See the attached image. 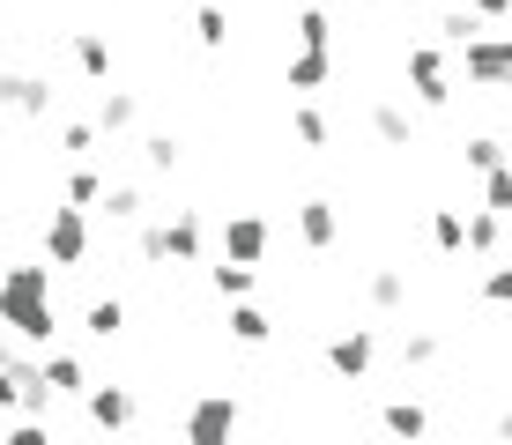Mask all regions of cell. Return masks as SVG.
I'll use <instances>...</instances> for the list:
<instances>
[{"label":"cell","mask_w":512,"mask_h":445,"mask_svg":"<svg viewBox=\"0 0 512 445\" xmlns=\"http://www.w3.org/2000/svg\"><path fill=\"white\" fill-rule=\"evenodd\" d=\"M0 327L15 334L23 349H52V334H60V305H52V267L23 260L0 275Z\"/></svg>","instance_id":"1"},{"label":"cell","mask_w":512,"mask_h":445,"mask_svg":"<svg viewBox=\"0 0 512 445\" xmlns=\"http://www.w3.org/2000/svg\"><path fill=\"white\" fill-rule=\"evenodd\" d=\"M201 245H208V223L193 216V208H179L171 223H149V230H141V260H149V267H164V260L193 267V260H201Z\"/></svg>","instance_id":"2"},{"label":"cell","mask_w":512,"mask_h":445,"mask_svg":"<svg viewBox=\"0 0 512 445\" xmlns=\"http://www.w3.org/2000/svg\"><path fill=\"white\" fill-rule=\"evenodd\" d=\"M238 423H245L238 394H201V401L186 408V445H231Z\"/></svg>","instance_id":"3"},{"label":"cell","mask_w":512,"mask_h":445,"mask_svg":"<svg viewBox=\"0 0 512 445\" xmlns=\"http://www.w3.org/2000/svg\"><path fill=\"white\" fill-rule=\"evenodd\" d=\"M461 67L475 89H512V30H483L475 45H461Z\"/></svg>","instance_id":"4"},{"label":"cell","mask_w":512,"mask_h":445,"mask_svg":"<svg viewBox=\"0 0 512 445\" xmlns=\"http://www.w3.org/2000/svg\"><path fill=\"white\" fill-rule=\"evenodd\" d=\"M45 260L52 267H82L90 260V208H52L45 216Z\"/></svg>","instance_id":"5"},{"label":"cell","mask_w":512,"mask_h":445,"mask_svg":"<svg viewBox=\"0 0 512 445\" xmlns=\"http://www.w3.org/2000/svg\"><path fill=\"white\" fill-rule=\"evenodd\" d=\"M409 89H416L423 112H446V104H453V75H446V52H438V45L409 52Z\"/></svg>","instance_id":"6"},{"label":"cell","mask_w":512,"mask_h":445,"mask_svg":"<svg viewBox=\"0 0 512 445\" xmlns=\"http://www.w3.org/2000/svg\"><path fill=\"white\" fill-rule=\"evenodd\" d=\"M223 260H238V267H260V260H268V216H253V208L223 216Z\"/></svg>","instance_id":"7"},{"label":"cell","mask_w":512,"mask_h":445,"mask_svg":"<svg viewBox=\"0 0 512 445\" xmlns=\"http://www.w3.org/2000/svg\"><path fill=\"white\" fill-rule=\"evenodd\" d=\"M372 356H379L372 327H349V334H334V342H327V364H334V379H364V371H372Z\"/></svg>","instance_id":"8"},{"label":"cell","mask_w":512,"mask_h":445,"mask_svg":"<svg viewBox=\"0 0 512 445\" xmlns=\"http://www.w3.org/2000/svg\"><path fill=\"white\" fill-rule=\"evenodd\" d=\"M0 104H8V112H23V119H45V112H52V82H45V75H8Z\"/></svg>","instance_id":"9"},{"label":"cell","mask_w":512,"mask_h":445,"mask_svg":"<svg viewBox=\"0 0 512 445\" xmlns=\"http://www.w3.org/2000/svg\"><path fill=\"white\" fill-rule=\"evenodd\" d=\"M297 238H305L312 253H327V245L342 238V216H334V201H305V208H297Z\"/></svg>","instance_id":"10"},{"label":"cell","mask_w":512,"mask_h":445,"mask_svg":"<svg viewBox=\"0 0 512 445\" xmlns=\"http://www.w3.org/2000/svg\"><path fill=\"white\" fill-rule=\"evenodd\" d=\"M90 423L97 431H127L134 423V394L127 386H90Z\"/></svg>","instance_id":"11"},{"label":"cell","mask_w":512,"mask_h":445,"mask_svg":"<svg viewBox=\"0 0 512 445\" xmlns=\"http://www.w3.org/2000/svg\"><path fill=\"white\" fill-rule=\"evenodd\" d=\"M379 423H386V438H401V445H416L423 431H431V416H423V401H409V394H394L379 408Z\"/></svg>","instance_id":"12"},{"label":"cell","mask_w":512,"mask_h":445,"mask_svg":"<svg viewBox=\"0 0 512 445\" xmlns=\"http://www.w3.org/2000/svg\"><path fill=\"white\" fill-rule=\"evenodd\" d=\"M45 386L52 394H90V364L75 349H45Z\"/></svg>","instance_id":"13"},{"label":"cell","mask_w":512,"mask_h":445,"mask_svg":"<svg viewBox=\"0 0 512 445\" xmlns=\"http://www.w3.org/2000/svg\"><path fill=\"white\" fill-rule=\"evenodd\" d=\"M134 119H141V97H134V89H104V97H97V134H127Z\"/></svg>","instance_id":"14"},{"label":"cell","mask_w":512,"mask_h":445,"mask_svg":"<svg viewBox=\"0 0 512 445\" xmlns=\"http://www.w3.org/2000/svg\"><path fill=\"white\" fill-rule=\"evenodd\" d=\"M364 305L372 312H401L409 305V275H401V267H379V275L364 282Z\"/></svg>","instance_id":"15"},{"label":"cell","mask_w":512,"mask_h":445,"mask_svg":"<svg viewBox=\"0 0 512 445\" xmlns=\"http://www.w3.org/2000/svg\"><path fill=\"white\" fill-rule=\"evenodd\" d=\"M67 52H75V67L90 82H112V45H104L97 30H75V45H67Z\"/></svg>","instance_id":"16"},{"label":"cell","mask_w":512,"mask_h":445,"mask_svg":"<svg viewBox=\"0 0 512 445\" xmlns=\"http://www.w3.org/2000/svg\"><path fill=\"white\" fill-rule=\"evenodd\" d=\"M231 342H245V349H268V342H275V319L260 312V305H231Z\"/></svg>","instance_id":"17"},{"label":"cell","mask_w":512,"mask_h":445,"mask_svg":"<svg viewBox=\"0 0 512 445\" xmlns=\"http://www.w3.org/2000/svg\"><path fill=\"white\" fill-rule=\"evenodd\" d=\"M82 334H90V342H119V334H127V305H119V297H97L90 319H82Z\"/></svg>","instance_id":"18"},{"label":"cell","mask_w":512,"mask_h":445,"mask_svg":"<svg viewBox=\"0 0 512 445\" xmlns=\"http://www.w3.org/2000/svg\"><path fill=\"white\" fill-rule=\"evenodd\" d=\"M372 134L386 141V149H409V141H416V119L401 112V104H372Z\"/></svg>","instance_id":"19"},{"label":"cell","mask_w":512,"mask_h":445,"mask_svg":"<svg viewBox=\"0 0 512 445\" xmlns=\"http://www.w3.org/2000/svg\"><path fill=\"white\" fill-rule=\"evenodd\" d=\"M297 52H334V23H327V8H297Z\"/></svg>","instance_id":"20"},{"label":"cell","mask_w":512,"mask_h":445,"mask_svg":"<svg viewBox=\"0 0 512 445\" xmlns=\"http://www.w3.org/2000/svg\"><path fill=\"white\" fill-rule=\"evenodd\" d=\"M334 82V52H297L290 60V89H327Z\"/></svg>","instance_id":"21"},{"label":"cell","mask_w":512,"mask_h":445,"mask_svg":"<svg viewBox=\"0 0 512 445\" xmlns=\"http://www.w3.org/2000/svg\"><path fill=\"white\" fill-rule=\"evenodd\" d=\"M431 245H438V253H468V216H461V208H438V216H431Z\"/></svg>","instance_id":"22"},{"label":"cell","mask_w":512,"mask_h":445,"mask_svg":"<svg viewBox=\"0 0 512 445\" xmlns=\"http://www.w3.org/2000/svg\"><path fill=\"white\" fill-rule=\"evenodd\" d=\"M483 15H475V8H446V15H438V38H446V45H475V38H483Z\"/></svg>","instance_id":"23"},{"label":"cell","mask_w":512,"mask_h":445,"mask_svg":"<svg viewBox=\"0 0 512 445\" xmlns=\"http://www.w3.org/2000/svg\"><path fill=\"white\" fill-rule=\"evenodd\" d=\"M461 156H468V171H475V178H490V171L505 164V141H498V134H468V141H461Z\"/></svg>","instance_id":"24"},{"label":"cell","mask_w":512,"mask_h":445,"mask_svg":"<svg viewBox=\"0 0 512 445\" xmlns=\"http://www.w3.org/2000/svg\"><path fill=\"white\" fill-rule=\"evenodd\" d=\"M97 201H104V171L75 164V171H67V208H97Z\"/></svg>","instance_id":"25"},{"label":"cell","mask_w":512,"mask_h":445,"mask_svg":"<svg viewBox=\"0 0 512 445\" xmlns=\"http://www.w3.org/2000/svg\"><path fill=\"white\" fill-rule=\"evenodd\" d=\"M193 38H201V52H223V45H231V15H223L216 0H208V8L193 15Z\"/></svg>","instance_id":"26"},{"label":"cell","mask_w":512,"mask_h":445,"mask_svg":"<svg viewBox=\"0 0 512 445\" xmlns=\"http://www.w3.org/2000/svg\"><path fill=\"white\" fill-rule=\"evenodd\" d=\"M208 282H216V297H231V305H245V297H253V267H238V260L208 267Z\"/></svg>","instance_id":"27"},{"label":"cell","mask_w":512,"mask_h":445,"mask_svg":"<svg viewBox=\"0 0 512 445\" xmlns=\"http://www.w3.org/2000/svg\"><path fill=\"white\" fill-rule=\"evenodd\" d=\"M97 141H104V134H97V119H67V127H60V149L75 156V164H90Z\"/></svg>","instance_id":"28"},{"label":"cell","mask_w":512,"mask_h":445,"mask_svg":"<svg viewBox=\"0 0 512 445\" xmlns=\"http://www.w3.org/2000/svg\"><path fill=\"white\" fill-rule=\"evenodd\" d=\"M104 216H112V223H141V208H149V201H141V186H104Z\"/></svg>","instance_id":"29"},{"label":"cell","mask_w":512,"mask_h":445,"mask_svg":"<svg viewBox=\"0 0 512 445\" xmlns=\"http://www.w3.org/2000/svg\"><path fill=\"white\" fill-rule=\"evenodd\" d=\"M498 230H505V216L475 208V216H468V253H498Z\"/></svg>","instance_id":"30"},{"label":"cell","mask_w":512,"mask_h":445,"mask_svg":"<svg viewBox=\"0 0 512 445\" xmlns=\"http://www.w3.org/2000/svg\"><path fill=\"white\" fill-rule=\"evenodd\" d=\"M483 208H490V216H512V164H498L483 178Z\"/></svg>","instance_id":"31"},{"label":"cell","mask_w":512,"mask_h":445,"mask_svg":"<svg viewBox=\"0 0 512 445\" xmlns=\"http://www.w3.org/2000/svg\"><path fill=\"white\" fill-rule=\"evenodd\" d=\"M179 141H171V134H149V141H141V164H149V171H179Z\"/></svg>","instance_id":"32"},{"label":"cell","mask_w":512,"mask_h":445,"mask_svg":"<svg viewBox=\"0 0 512 445\" xmlns=\"http://www.w3.org/2000/svg\"><path fill=\"white\" fill-rule=\"evenodd\" d=\"M438 349H446V342H438V334H431V327H416V334H401V364H438Z\"/></svg>","instance_id":"33"},{"label":"cell","mask_w":512,"mask_h":445,"mask_svg":"<svg viewBox=\"0 0 512 445\" xmlns=\"http://www.w3.org/2000/svg\"><path fill=\"white\" fill-rule=\"evenodd\" d=\"M290 127H297V141H305V149H327V119L312 112V104H297V112H290Z\"/></svg>","instance_id":"34"},{"label":"cell","mask_w":512,"mask_h":445,"mask_svg":"<svg viewBox=\"0 0 512 445\" xmlns=\"http://www.w3.org/2000/svg\"><path fill=\"white\" fill-rule=\"evenodd\" d=\"M0 445H60V438H52V431H45L38 416H23V423H15V431H0Z\"/></svg>","instance_id":"35"},{"label":"cell","mask_w":512,"mask_h":445,"mask_svg":"<svg viewBox=\"0 0 512 445\" xmlns=\"http://www.w3.org/2000/svg\"><path fill=\"white\" fill-rule=\"evenodd\" d=\"M483 305H512V267H490L483 275Z\"/></svg>","instance_id":"36"},{"label":"cell","mask_w":512,"mask_h":445,"mask_svg":"<svg viewBox=\"0 0 512 445\" xmlns=\"http://www.w3.org/2000/svg\"><path fill=\"white\" fill-rule=\"evenodd\" d=\"M15 408H23V379H15V371H0V416H15Z\"/></svg>","instance_id":"37"},{"label":"cell","mask_w":512,"mask_h":445,"mask_svg":"<svg viewBox=\"0 0 512 445\" xmlns=\"http://www.w3.org/2000/svg\"><path fill=\"white\" fill-rule=\"evenodd\" d=\"M475 15H483V23H498V15H512V0H468Z\"/></svg>","instance_id":"38"},{"label":"cell","mask_w":512,"mask_h":445,"mask_svg":"<svg viewBox=\"0 0 512 445\" xmlns=\"http://www.w3.org/2000/svg\"><path fill=\"white\" fill-rule=\"evenodd\" d=\"M498 445H512V408H505V416H498Z\"/></svg>","instance_id":"39"},{"label":"cell","mask_w":512,"mask_h":445,"mask_svg":"<svg viewBox=\"0 0 512 445\" xmlns=\"http://www.w3.org/2000/svg\"><path fill=\"white\" fill-rule=\"evenodd\" d=\"M320 8H342V0H320Z\"/></svg>","instance_id":"40"},{"label":"cell","mask_w":512,"mask_h":445,"mask_svg":"<svg viewBox=\"0 0 512 445\" xmlns=\"http://www.w3.org/2000/svg\"><path fill=\"white\" fill-rule=\"evenodd\" d=\"M0 89H8V67H0Z\"/></svg>","instance_id":"41"},{"label":"cell","mask_w":512,"mask_h":445,"mask_svg":"<svg viewBox=\"0 0 512 445\" xmlns=\"http://www.w3.org/2000/svg\"><path fill=\"white\" fill-rule=\"evenodd\" d=\"M505 164H512V141H505Z\"/></svg>","instance_id":"42"}]
</instances>
